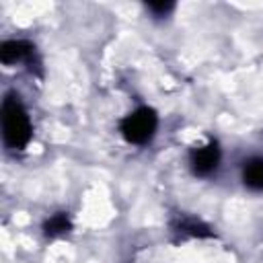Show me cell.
Segmentation results:
<instances>
[{"label":"cell","instance_id":"5","mask_svg":"<svg viewBox=\"0 0 263 263\" xmlns=\"http://www.w3.org/2000/svg\"><path fill=\"white\" fill-rule=\"evenodd\" d=\"M242 181L247 187H251L255 191H263V158H251L245 164Z\"/></svg>","mask_w":263,"mask_h":263},{"label":"cell","instance_id":"2","mask_svg":"<svg viewBox=\"0 0 263 263\" xmlns=\"http://www.w3.org/2000/svg\"><path fill=\"white\" fill-rule=\"evenodd\" d=\"M156 125H158L156 113L148 107H142V109H136L134 113H129L121 121V134L132 144H144L154 136Z\"/></svg>","mask_w":263,"mask_h":263},{"label":"cell","instance_id":"1","mask_svg":"<svg viewBox=\"0 0 263 263\" xmlns=\"http://www.w3.org/2000/svg\"><path fill=\"white\" fill-rule=\"evenodd\" d=\"M2 132L10 148H25L31 140V121L18 97L8 95L2 103Z\"/></svg>","mask_w":263,"mask_h":263},{"label":"cell","instance_id":"6","mask_svg":"<svg viewBox=\"0 0 263 263\" xmlns=\"http://www.w3.org/2000/svg\"><path fill=\"white\" fill-rule=\"evenodd\" d=\"M68 230H70V220L66 214H55L45 222V234L49 236H60L66 234Z\"/></svg>","mask_w":263,"mask_h":263},{"label":"cell","instance_id":"3","mask_svg":"<svg viewBox=\"0 0 263 263\" xmlns=\"http://www.w3.org/2000/svg\"><path fill=\"white\" fill-rule=\"evenodd\" d=\"M218 160H220V148L210 142L208 146L203 148H197L193 154H191V164H193V171L197 175H208L212 173L216 166H218Z\"/></svg>","mask_w":263,"mask_h":263},{"label":"cell","instance_id":"4","mask_svg":"<svg viewBox=\"0 0 263 263\" xmlns=\"http://www.w3.org/2000/svg\"><path fill=\"white\" fill-rule=\"evenodd\" d=\"M33 51H35V47L27 41H6L0 47V60L4 64H16V62H23V60L29 62Z\"/></svg>","mask_w":263,"mask_h":263},{"label":"cell","instance_id":"8","mask_svg":"<svg viewBox=\"0 0 263 263\" xmlns=\"http://www.w3.org/2000/svg\"><path fill=\"white\" fill-rule=\"evenodd\" d=\"M148 6H150L154 12H166V10H171V8H173V4H171V2H150Z\"/></svg>","mask_w":263,"mask_h":263},{"label":"cell","instance_id":"7","mask_svg":"<svg viewBox=\"0 0 263 263\" xmlns=\"http://www.w3.org/2000/svg\"><path fill=\"white\" fill-rule=\"evenodd\" d=\"M181 228H183L187 234H191V236H208V234H210V232H208V226H203L201 222H195V220L183 222Z\"/></svg>","mask_w":263,"mask_h":263}]
</instances>
